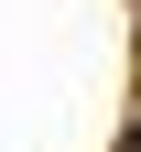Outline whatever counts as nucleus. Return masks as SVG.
I'll use <instances>...</instances> for the list:
<instances>
[{
	"instance_id": "1",
	"label": "nucleus",
	"mask_w": 141,
	"mask_h": 152,
	"mask_svg": "<svg viewBox=\"0 0 141 152\" xmlns=\"http://www.w3.org/2000/svg\"><path fill=\"white\" fill-rule=\"evenodd\" d=\"M119 152H141V120H130V141H119Z\"/></svg>"
}]
</instances>
